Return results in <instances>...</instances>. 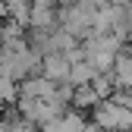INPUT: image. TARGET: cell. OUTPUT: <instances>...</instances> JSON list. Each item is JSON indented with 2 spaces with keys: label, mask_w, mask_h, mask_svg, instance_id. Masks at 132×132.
Segmentation results:
<instances>
[{
  "label": "cell",
  "mask_w": 132,
  "mask_h": 132,
  "mask_svg": "<svg viewBox=\"0 0 132 132\" xmlns=\"http://www.w3.org/2000/svg\"><path fill=\"white\" fill-rule=\"evenodd\" d=\"M69 69L72 66H69V60H66V54H47L41 60V76L57 82V85H66V82H69Z\"/></svg>",
  "instance_id": "4"
},
{
  "label": "cell",
  "mask_w": 132,
  "mask_h": 132,
  "mask_svg": "<svg viewBox=\"0 0 132 132\" xmlns=\"http://www.w3.org/2000/svg\"><path fill=\"white\" fill-rule=\"evenodd\" d=\"M0 60H3V76L19 82V85L41 76V57L31 47H25V51H0Z\"/></svg>",
  "instance_id": "2"
},
{
  "label": "cell",
  "mask_w": 132,
  "mask_h": 132,
  "mask_svg": "<svg viewBox=\"0 0 132 132\" xmlns=\"http://www.w3.org/2000/svg\"><path fill=\"white\" fill-rule=\"evenodd\" d=\"M97 104H101V97L94 94V88H91V85H85V88H76V94H72V110L85 113V110H94Z\"/></svg>",
  "instance_id": "10"
},
{
  "label": "cell",
  "mask_w": 132,
  "mask_h": 132,
  "mask_svg": "<svg viewBox=\"0 0 132 132\" xmlns=\"http://www.w3.org/2000/svg\"><path fill=\"white\" fill-rule=\"evenodd\" d=\"M91 88H94V94L101 97V101H110V97L117 94V85H113V76H97V79L91 82Z\"/></svg>",
  "instance_id": "12"
},
{
  "label": "cell",
  "mask_w": 132,
  "mask_h": 132,
  "mask_svg": "<svg viewBox=\"0 0 132 132\" xmlns=\"http://www.w3.org/2000/svg\"><path fill=\"white\" fill-rule=\"evenodd\" d=\"M88 129H91V123L85 120V113H79V110H66L60 120L47 123L41 132H88Z\"/></svg>",
  "instance_id": "6"
},
{
  "label": "cell",
  "mask_w": 132,
  "mask_h": 132,
  "mask_svg": "<svg viewBox=\"0 0 132 132\" xmlns=\"http://www.w3.org/2000/svg\"><path fill=\"white\" fill-rule=\"evenodd\" d=\"M94 13H97V6H91L88 0H76L69 6H60V28L69 31L72 38L85 41L94 28Z\"/></svg>",
  "instance_id": "1"
},
{
  "label": "cell",
  "mask_w": 132,
  "mask_h": 132,
  "mask_svg": "<svg viewBox=\"0 0 132 132\" xmlns=\"http://www.w3.org/2000/svg\"><path fill=\"white\" fill-rule=\"evenodd\" d=\"M94 79H97V69H94L88 60L76 63L72 69H69V85H72V88H85V85H91Z\"/></svg>",
  "instance_id": "8"
},
{
  "label": "cell",
  "mask_w": 132,
  "mask_h": 132,
  "mask_svg": "<svg viewBox=\"0 0 132 132\" xmlns=\"http://www.w3.org/2000/svg\"><path fill=\"white\" fill-rule=\"evenodd\" d=\"M0 132H38V126H31L19 117V110H6L0 117Z\"/></svg>",
  "instance_id": "9"
},
{
  "label": "cell",
  "mask_w": 132,
  "mask_h": 132,
  "mask_svg": "<svg viewBox=\"0 0 132 132\" xmlns=\"http://www.w3.org/2000/svg\"><path fill=\"white\" fill-rule=\"evenodd\" d=\"M91 123L97 129H104V132H132V110L117 104L110 97V101H101L94 110H91Z\"/></svg>",
  "instance_id": "3"
},
{
  "label": "cell",
  "mask_w": 132,
  "mask_h": 132,
  "mask_svg": "<svg viewBox=\"0 0 132 132\" xmlns=\"http://www.w3.org/2000/svg\"><path fill=\"white\" fill-rule=\"evenodd\" d=\"M0 104H19V82L0 76Z\"/></svg>",
  "instance_id": "11"
},
{
  "label": "cell",
  "mask_w": 132,
  "mask_h": 132,
  "mask_svg": "<svg viewBox=\"0 0 132 132\" xmlns=\"http://www.w3.org/2000/svg\"><path fill=\"white\" fill-rule=\"evenodd\" d=\"M57 82L51 79H44V76H35V79H28L19 85V97H31V101H51V97L57 94Z\"/></svg>",
  "instance_id": "5"
},
{
  "label": "cell",
  "mask_w": 132,
  "mask_h": 132,
  "mask_svg": "<svg viewBox=\"0 0 132 132\" xmlns=\"http://www.w3.org/2000/svg\"><path fill=\"white\" fill-rule=\"evenodd\" d=\"M113 85H117V91H129L132 88V51H123L117 57V66H113Z\"/></svg>",
  "instance_id": "7"
}]
</instances>
